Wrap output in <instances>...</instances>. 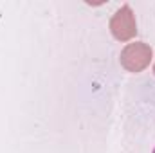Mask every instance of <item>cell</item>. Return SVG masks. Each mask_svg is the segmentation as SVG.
Wrapping results in <instances>:
<instances>
[{"instance_id":"1","label":"cell","mask_w":155,"mask_h":153,"mask_svg":"<svg viewBox=\"0 0 155 153\" xmlns=\"http://www.w3.org/2000/svg\"><path fill=\"white\" fill-rule=\"evenodd\" d=\"M152 60V49L146 43H130L121 52V63L130 72H141Z\"/></svg>"},{"instance_id":"2","label":"cell","mask_w":155,"mask_h":153,"mask_svg":"<svg viewBox=\"0 0 155 153\" xmlns=\"http://www.w3.org/2000/svg\"><path fill=\"white\" fill-rule=\"evenodd\" d=\"M110 29H112V34L117 40L124 41V40H130L132 36H135L137 33V27H135V18H134V13L128 5L121 7L116 15L112 16L110 20Z\"/></svg>"},{"instance_id":"3","label":"cell","mask_w":155,"mask_h":153,"mask_svg":"<svg viewBox=\"0 0 155 153\" xmlns=\"http://www.w3.org/2000/svg\"><path fill=\"white\" fill-rule=\"evenodd\" d=\"M153 153H155V150H153Z\"/></svg>"}]
</instances>
